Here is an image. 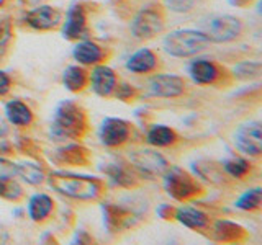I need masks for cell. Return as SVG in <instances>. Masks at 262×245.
Here are the masks:
<instances>
[{
    "instance_id": "1",
    "label": "cell",
    "mask_w": 262,
    "mask_h": 245,
    "mask_svg": "<svg viewBox=\"0 0 262 245\" xmlns=\"http://www.w3.org/2000/svg\"><path fill=\"white\" fill-rule=\"evenodd\" d=\"M48 185L56 193L68 196L71 200L77 201H95L103 193L102 180L87 175H74L66 172H54L46 177Z\"/></svg>"
},
{
    "instance_id": "2",
    "label": "cell",
    "mask_w": 262,
    "mask_h": 245,
    "mask_svg": "<svg viewBox=\"0 0 262 245\" xmlns=\"http://www.w3.org/2000/svg\"><path fill=\"white\" fill-rule=\"evenodd\" d=\"M85 131H87V118L84 110L77 103L66 100L57 105L51 125V134L57 141L80 139Z\"/></svg>"
},
{
    "instance_id": "3",
    "label": "cell",
    "mask_w": 262,
    "mask_h": 245,
    "mask_svg": "<svg viewBox=\"0 0 262 245\" xmlns=\"http://www.w3.org/2000/svg\"><path fill=\"white\" fill-rule=\"evenodd\" d=\"M210 41L200 30L192 28H179L167 33L164 36L162 47L169 56L185 59V57H193L207 49Z\"/></svg>"
},
{
    "instance_id": "4",
    "label": "cell",
    "mask_w": 262,
    "mask_h": 245,
    "mask_svg": "<svg viewBox=\"0 0 262 245\" xmlns=\"http://www.w3.org/2000/svg\"><path fill=\"white\" fill-rule=\"evenodd\" d=\"M199 30L210 43H229L241 36L243 23L231 15H213L202 20Z\"/></svg>"
},
{
    "instance_id": "5",
    "label": "cell",
    "mask_w": 262,
    "mask_h": 245,
    "mask_svg": "<svg viewBox=\"0 0 262 245\" xmlns=\"http://www.w3.org/2000/svg\"><path fill=\"white\" fill-rule=\"evenodd\" d=\"M161 177H162L164 190H166V193L170 198H174L177 201H187L202 191L196 180L190 174H187L184 168H180L177 165L167 167Z\"/></svg>"
},
{
    "instance_id": "6",
    "label": "cell",
    "mask_w": 262,
    "mask_h": 245,
    "mask_svg": "<svg viewBox=\"0 0 262 245\" xmlns=\"http://www.w3.org/2000/svg\"><path fill=\"white\" fill-rule=\"evenodd\" d=\"M164 13L158 7H146L141 8L129 23L131 35L138 39H151L158 36L164 30Z\"/></svg>"
},
{
    "instance_id": "7",
    "label": "cell",
    "mask_w": 262,
    "mask_h": 245,
    "mask_svg": "<svg viewBox=\"0 0 262 245\" xmlns=\"http://www.w3.org/2000/svg\"><path fill=\"white\" fill-rule=\"evenodd\" d=\"M233 141L236 149L251 155V157H259L262 154V131L259 121H249L239 125L234 131Z\"/></svg>"
},
{
    "instance_id": "8",
    "label": "cell",
    "mask_w": 262,
    "mask_h": 245,
    "mask_svg": "<svg viewBox=\"0 0 262 245\" xmlns=\"http://www.w3.org/2000/svg\"><path fill=\"white\" fill-rule=\"evenodd\" d=\"M128 157L131 165L136 170H139V174H143L146 177H161L169 167L167 160L159 152H156L152 149L131 151Z\"/></svg>"
},
{
    "instance_id": "9",
    "label": "cell",
    "mask_w": 262,
    "mask_h": 245,
    "mask_svg": "<svg viewBox=\"0 0 262 245\" xmlns=\"http://www.w3.org/2000/svg\"><path fill=\"white\" fill-rule=\"evenodd\" d=\"M23 21L35 31H49L61 24L62 15L51 5H36L23 16Z\"/></svg>"
},
{
    "instance_id": "10",
    "label": "cell",
    "mask_w": 262,
    "mask_h": 245,
    "mask_svg": "<svg viewBox=\"0 0 262 245\" xmlns=\"http://www.w3.org/2000/svg\"><path fill=\"white\" fill-rule=\"evenodd\" d=\"M62 36L69 41H80L87 39L89 28H87V13L82 4H72L68 8L66 20L62 23Z\"/></svg>"
},
{
    "instance_id": "11",
    "label": "cell",
    "mask_w": 262,
    "mask_h": 245,
    "mask_svg": "<svg viewBox=\"0 0 262 245\" xmlns=\"http://www.w3.org/2000/svg\"><path fill=\"white\" fill-rule=\"evenodd\" d=\"M147 88L152 96L177 98L185 92V82L174 74H154L147 82Z\"/></svg>"
},
{
    "instance_id": "12",
    "label": "cell",
    "mask_w": 262,
    "mask_h": 245,
    "mask_svg": "<svg viewBox=\"0 0 262 245\" xmlns=\"http://www.w3.org/2000/svg\"><path fill=\"white\" fill-rule=\"evenodd\" d=\"M131 134L129 125L121 118H105L98 129V139L105 147H120Z\"/></svg>"
},
{
    "instance_id": "13",
    "label": "cell",
    "mask_w": 262,
    "mask_h": 245,
    "mask_svg": "<svg viewBox=\"0 0 262 245\" xmlns=\"http://www.w3.org/2000/svg\"><path fill=\"white\" fill-rule=\"evenodd\" d=\"M117 84H118L117 74L108 65L97 64L94 65L92 72H89V85L98 96L113 95V90L117 87Z\"/></svg>"
},
{
    "instance_id": "14",
    "label": "cell",
    "mask_w": 262,
    "mask_h": 245,
    "mask_svg": "<svg viewBox=\"0 0 262 245\" xmlns=\"http://www.w3.org/2000/svg\"><path fill=\"white\" fill-rule=\"evenodd\" d=\"M187 72H188V76H190V79L199 85L215 84L221 76L220 67L215 62L210 59H200V57L190 61V64H188V67H187Z\"/></svg>"
},
{
    "instance_id": "15",
    "label": "cell",
    "mask_w": 262,
    "mask_h": 245,
    "mask_svg": "<svg viewBox=\"0 0 262 245\" xmlns=\"http://www.w3.org/2000/svg\"><path fill=\"white\" fill-rule=\"evenodd\" d=\"M125 65L133 74H149L158 67V56L149 47H141L128 57Z\"/></svg>"
},
{
    "instance_id": "16",
    "label": "cell",
    "mask_w": 262,
    "mask_h": 245,
    "mask_svg": "<svg viewBox=\"0 0 262 245\" xmlns=\"http://www.w3.org/2000/svg\"><path fill=\"white\" fill-rule=\"evenodd\" d=\"M72 57L80 65H97L103 61V49L90 39H80L72 49Z\"/></svg>"
},
{
    "instance_id": "17",
    "label": "cell",
    "mask_w": 262,
    "mask_h": 245,
    "mask_svg": "<svg viewBox=\"0 0 262 245\" xmlns=\"http://www.w3.org/2000/svg\"><path fill=\"white\" fill-rule=\"evenodd\" d=\"M54 208V201L49 194L46 193H36L33 194L28 200L27 204V211H28V217L35 223H43L49 216H51Z\"/></svg>"
},
{
    "instance_id": "18",
    "label": "cell",
    "mask_w": 262,
    "mask_h": 245,
    "mask_svg": "<svg viewBox=\"0 0 262 245\" xmlns=\"http://www.w3.org/2000/svg\"><path fill=\"white\" fill-rule=\"evenodd\" d=\"M176 220H179L180 224L188 227V229H195V231H200V229L208 227L210 219L205 214L203 211L192 208V206H180L174 209V214H172Z\"/></svg>"
},
{
    "instance_id": "19",
    "label": "cell",
    "mask_w": 262,
    "mask_h": 245,
    "mask_svg": "<svg viewBox=\"0 0 262 245\" xmlns=\"http://www.w3.org/2000/svg\"><path fill=\"white\" fill-rule=\"evenodd\" d=\"M5 118L13 126L27 128L33 122V113L27 103L20 100H10L5 105Z\"/></svg>"
},
{
    "instance_id": "20",
    "label": "cell",
    "mask_w": 262,
    "mask_h": 245,
    "mask_svg": "<svg viewBox=\"0 0 262 245\" xmlns=\"http://www.w3.org/2000/svg\"><path fill=\"white\" fill-rule=\"evenodd\" d=\"M131 219H133V214L121 206H115L112 203H106L103 206V220L112 231H121V229L129 227L133 224Z\"/></svg>"
},
{
    "instance_id": "21",
    "label": "cell",
    "mask_w": 262,
    "mask_h": 245,
    "mask_svg": "<svg viewBox=\"0 0 262 245\" xmlns=\"http://www.w3.org/2000/svg\"><path fill=\"white\" fill-rule=\"evenodd\" d=\"M213 235L218 242H237L244 239L246 232L241 226H237L233 220L220 219L213 224Z\"/></svg>"
},
{
    "instance_id": "22",
    "label": "cell",
    "mask_w": 262,
    "mask_h": 245,
    "mask_svg": "<svg viewBox=\"0 0 262 245\" xmlns=\"http://www.w3.org/2000/svg\"><path fill=\"white\" fill-rule=\"evenodd\" d=\"M62 84L69 92H80L89 84V72L80 65H69L62 72Z\"/></svg>"
},
{
    "instance_id": "23",
    "label": "cell",
    "mask_w": 262,
    "mask_h": 245,
    "mask_svg": "<svg viewBox=\"0 0 262 245\" xmlns=\"http://www.w3.org/2000/svg\"><path fill=\"white\" fill-rule=\"evenodd\" d=\"M177 141L176 131L166 125H152L146 133V142L154 147H167Z\"/></svg>"
},
{
    "instance_id": "24",
    "label": "cell",
    "mask_w": 262,
    "mask_h": 245,
    "mask_svg": "<svg viewBox=\"0 0 262 245\" xmlns=\"http://www.w3.org/2000/svg\"><path fill=\"white\" fill-rule=\"evenodd\" d=\"M57 160L62 163H69V165H85L89 162V154L87 149L80 147L77 144H69L64 145L62 149L56 152Z\"/></svg>"
},
{
    "instance_id": "25",
    "label": "cell",
    "mask_w": 262,
    "mask_h": 245,
    "mask_svg": "<svg viewBox=\"0 0 262 245\" xmlns=\"http://www.w3.org/2000/svg\"><path fill=\"white\" fill-rule=\"evenodd\" d=\"M16 175L21 177L23 182H27L28 185H41L46 180L43 167L36 162L16 163Z\"/></svg>"
},
{
    "instance_id": "26",
    "label": "cell",
    "mask_w": 262,
    "mask_h": 245,
    "mask_svg": "<svg viewBox=\"0 0 262 245\" xmlns=\"http://www.w3.org/2000/svg\"><path fill=\"white\" fill-rule=\"evenodd\" d=\"M105 175L108 177L112 183L123 186V188H129L136 183L133 172H129L125 165H120V163H108L105 168Z\"/></svg>"
},
{
    "instance_id": "27",
    "label": "cell",
    "mask_w": 262,
    "mask_h": 245,
    "mask_svg": "<svg viewBox=\"0 0 262 245\" xmlns=\"http://www.w3.org/2000/svg\"><path fill=\"white\" fill-rule=\"evenodd\" d=\"M221 167H223L226 174L233 178H244L251 170L249 162L243 157H236V155L221 162Z\"/></svg>"
},
{
    "instance_id": "28",
    "label": "cell",
    "mask_w": 262,
    "mask_h": 245,
    "mask_svg": "<svg viewBox=\"0 0 262 245\" xmlns=\"http://www.w3.org/2000/svg\"><path fill=\"white\" fill-rule=\"evenodd\" d=\"M260 203H262V190L259 186H256V188H251L248 191H244L239 198H237L234 206L243 211H256L260 208Z\"/></svg>"
},
{
    "instance_id": "29",
    "label": "cell",
    "mask_w": 262,
    "mask_h": 245,
    "mask_svg": "<svg viewBox=\"0 0 262 245\" xmlns=\"http://www.w3.org/2000/svg\"><path fill=\"white\" fill-rule=\"evenodd\" d=\"M0 198L8 201H20L23 198V188L13 178L0 180Z\"/></svg>"
},
{
    "instance_id": "30",
    "label": "cell",
    "mask_w": 262,
    "mask_h": 245,
    "mask_svg": "<svg viewBox=\"0 0 262 245\" xmlns=\"http://www.w3.org/2000/svg\"><path fill=\"white\" fill-rule=\"evenodd\" d=\"M234 77L241 79V80H248V79H254L259 77L260 74V64L259 62H252V61H244L234 65Z\"/></svg>"
},
{
    "instance_id": "31",
    "label": "cell",
    "mask_w": 262,
    "mask_h": 245,
    "mask_svg": "<svg viewBox=\"0 0 262 245\" xmlns=\"http://www.w3.org/2000/svg\"><path fill=\"white\" fill-rule=\"evenodd\" d=\"M196 0H164L167 10L174 13H188L195 7Z\"/></svg>"
},
{
    "instance_id": "32",
    "label": "cell",
    "mask_w": 262,
    "mask_h": 245,
    "mask_svg": "<svg viewBox=\"0 0 262 245\" xmlns=\"http://www.w3.org/2000/svg\"><path fill=\"white\" fill-rule=\"evenodd\" d=\"M12 38H13V33H12L10 21L0 23V59H2L4 54L7 53L8 46L12 43Z\"/></svg>"
},
{
    "instance_id": "33",
    "label": "cell",
    "mask_w": 262,
    "mask_h": 245,
    "mask_svg": "<svg viewBox=\"0 0 262 245\" xmlns=\"http://www.w3.org/2000/svg\"><path fill=\"white\" fill-rule=\"evenodd\" d=\"M16 177V163L0 157V180L15 178Z\"/></svg>"
},
{
    "instance_id": "34",
    "label": "cell",
    "mask_w": 262,
    "mask_h": 245,
    "mask_svg": "<svg viewBox=\"0 0 262 245\" xmlns=\"http://www.w3.org/2000/svg\"><path fill=\"white\" fill-rule=\"evenodd\" d=\"M113 95L118 98V100H129L131 96L135 95V88L131 87L129 84H117V87H115L113 90Z\"/></svg>"
},
{
    "instance_id": "35",
    "label": "cell",
    "mask_w": 262,
    "mask_h": 245,
    "mask_svg": "<svg viewBox=\"0 0 262 245\" xmlns=\"http://www.w3.org/2000/svg\"><path fill=\"white\" fill-rule=\"evenodd\" d=\"M12 88V80L7 76V72L0 70V96H5Z\"/></svg>"
},
{
    "instance_id": "36",
    "label": "cell",
    "mask_w": 262,
    "mask_h": 245,
    "mask_svg": "<svg viewBox=\"0 0 262 245\" xmlns=\"http://www.w3.org/2000/svg\"><path fill=\"white\" fill-rule=\"evenodd\" d=\"M156 212H158V216L161 219H170L172 214H174V209H172L169 204H159L158 209H156Z\"/></svg>"
},
{
    "instance_id": "37",
    "label": "cell",
    "mask_w": 262,
    "mask_h": 245,
    "mask_svg": "<svg viewBox=\"0 0 262 245\" xmlns=\"http://www.w3.org/2000/svg\"><path fill=\"white\" fill-rule=\"evenodd\" d=\"M251 2V0H229V4H233L236 7H244V5H248Z\"/></svg>"
},
{
    "instance_id": "38",
    "label": "cell",
    "mask_w": 262,
    "mask_h": 245,
    "mask_svg": "<svg viewBox=\"0 0 262 245\" xmlns=\"http://www.w3.org/2000/svg\"><path fill=\"white\" fill-rule=\"evenodd\" d=\"M5 2H7V0H0V7H4V5H5Z\"/></svg>"
}]
</instances>
